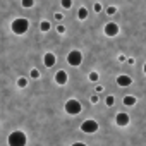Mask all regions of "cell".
I'll use <instances>...</instances> for the list:
<instances>
[{
  "label": "cell",
  "mask_w": 146,
  "mask_h": 146,
  "mask_svg": "<svg viewBox=\"0 0 146 146\" xmlns=\"http://www.w3.org/2000/svg\"><path fill=\"white\" fill-rule=\"evenodd\" d=\"M67 64L72 65V67H78L83 64V53L79 50H70L69 55H67Z\"/></svg>",
  "instance_id": "4"
},
{
  "label": "cell",
  "mask_w": 146,
  "mask_h": 146,
  "mask_svg": "<svg viewBox=\"0 0 146 146\" xmlns=\"http://www.w3.org/2000/svg\"><path fill=\"white\" fill-rule=\"evenodd\" d=\"M60 5H62V9H70L72 0H60Z\"/></svg>",
  "instance_id": "16"
},
{
  "label": "cell",
  "mask_w": 146,
  "mask_h": 146,
  "mask_svg": "<svg viewBox=\"0 0 146 146\" xmlns=\"http://www.w3.org/2000/svg\"><path fill=\"white\" fill-rule=\"evenodd\" d=\"M55 19H57V21H62V19H64V14H62V12H57V14H55Z\"/></svg>",
  "instance_id": "23"
},
{
  "label": "cell",
  "mask_w": 146,
  "mask_h": 146,
  "mask_svg": "<svg viewBox=\"0 0 146 146\" xmlns=\"http://www.w3.org/2000/svg\"><path fill=\"white\" fill-rule=\"evenodd\" d=\"M105 103H107L108 107H113V103H115V98H113V96H107V100H105Z\"/></svg>",
  "instance_id": "18"
},
{
  "label": "cell",
  "mask_w": 146,
  "mask_h": 146,
  "mask_svg": "<svg viewBox=\"0 0 146 146\" xmlns=\"http://www.w3.org/2000/svg\"><path fill=\"white\" fill-rule=\"evenodd\" d=\"M78 17H79L81 21L88 19V9H86V7H81V9L78 11Z\"/></svg>",
  "instance_id": "12"
},
{
  "label": "cell",
  "mask_w": 146,
  "mask_h": 146,
  "mask_svg": "<svg viewBox=\"0 0 146 146\" xmlns=\"http://www.w3.org/2000/svg\"><path fill=\"white\" fill-rule=\"evenodd\" d=\"M35 5V0H23V7L24 9H31Z\"/></svg>",
  "instance_id": "15"
},
{
  "label": "cell",
  "mask_w": 146,
  "mask_h": 146,
  "mask_svg": "<svg viewBox=\"0 0 146 146\" xmlns=\"http://www.w3.org/2000/svg\"><path fill=\"white\" fill-rule=\"evenodd\" d=\"M115 12H117V7H113V5L107 7V14H108V16H112V14H115Z\"/></svg>",
  "instance_id": "19"
},
{
  "label": "cell",
  "mask_w": 146,
  "mask_h": 146,
  "mask_svg": "<svg viewBox=\"0 0 146 146\" xmlns=\"http://www.w3.org/2000/svg\"><path fill=\"white\" fill-rule=\"evenodd\" d=\"M90 102H91V103H98V95H93V96L90 98Z\"/></svg>",
  "instance_id": "24"
},
{
  "label": "cell",
  "mask_w": 146,
  "mask_h": 146,
  "mask_svg": "<svg viewBox=\"0 0 146 146\" xmlns=\"http://www.w3.org/2000/svg\"><path fill=\"white\" fill-rule=\"evenodd\" d=\"M7 143H9V146H24L28 143V137L23 131H14V132H11Z\"/></svg>",
  "instance_id": "2"
},
{
  "label": "cell",
  "mask_w": 146,
  "mask_h": 146,
  "mask_svg": "<svg viewBox=\"0 0 146 146\" xmlns=\"http://www.w3.org/2000/svg\"><path fill=\"white\" fill-rule=\"evenodd\" d=\"M29 76H31L33 79H38V78H40V72H38L36 69H33V70H31V74H29Z\"/></svg>",
  "instance_id": "20"
},
{
  "label": "cell",
  "mask_w": 146,
  "mask_h": 146,
  "mask_svg": "<svg viewBox=\"0 0 146 146\" xmlns=\"http://www.w3.org/2000/svg\"><path fill=\"white\" fill-rule=\"evenodd\" d=\"M98 78H100V76H98V72H90V81H91V83H96Z\"/></svg>",
  "instance_id": "17"
},
{
  "label": "cell",
  "mask_w": 146,
  "mask_h": 146,
  "mask_svg": "<svg viewBox=\"0 0 146 146\" xmlns=\"http://www.w3.org/2000/svg\"><path fill=\"white\" fill-rule=\"evenodd\" d=\"M57 33H60V35H64V33H65V28H64L62 24H58V26H57Z\"/></svg>",
  "instance_id": "22"
},
{
  "label": "cell",
  "mask_w": 146,
  "mask_h": 146,
  "mask_svg": "<svg viewBox=\"0 0 146 146\" xmlns=\"http://www.w3.org/2000/svg\"><path fill=\"white\" fill-rule=\"evenodd\" d=\"M129 120H131V119H129V115H127V113H124V112H120V113H117V115H115V124H117V125H120V127L127 125V124H129Z\"/></svg>",
  "instance_id": "9"
},
{
  "label": "cell",
  "mask_w": 146,
  "mask_h": 146,
  "mask_svg": "<svg viewBox=\"0 0 146 146\" xmlns=\"http://www.w3.org/2000/svg\"><path fill=\"white\" fill-rule=\"evenodd\" d=\"M81 131L86 132V134H93L98 131V122L95 119H86L83 124H81Z\"/></svg>",
  "instance_id": "5"
},
{
  "label": "cell",
  "mask_w": 146,
  "mask_h": 146,
  "mask_svg": "<svg viewBox=\"0 0 146 146\" xmlns=\"http://www.w3.org/2000/svg\"><path fill=\"white\" fill-rule=\"evenodd\" d=\"M55 62H57L55 53H52V52L45 53V57H43V64H45V67H53V65H55Z\"/></svg>",
  "instance_id": "10"
},
{
  "label": "cell",
  "mask_w": 146,
  "mask_h": 146,
  "mask_svg": "<svg viewBox=\"0 0 146 146\" xmlns=\"http://www.w3.org/2000/svg\"><path fill=\"white\" fill-rule=\"evenodd\" d=\"M93 9H95V12H100V11H102V4H100V2H96V4L93 5Z\"/></svg>",
  "instance_id": "21"
},
{
  "label": "cell",
  "mask_w": 146,
  "mask_h": 146,
  "mask_svg": "<svg viewBox=\"0 0 146 146\" xmlns=\"http://www.w3.org/2000/svg\"><path fill=\"white\" fill-rule=\"evenodd\" d=\"M17 86L19 88H26L28 86V78H19L17 79Z\"/></svg>",
  "instance_id": "14"
},
{
  "label": "cell",
  "mask_w": 146,
  "mask_h": 146,
  "mask_svg": "<svg viewBox=\"0 0 146 146\" xmlns=\"http://www.w3.org/2000/svg\"><path fill=\"white\" fill-rule=\"evenodd\" d=\"M124 105H127V107H134V105H136V96H132V95L124 96Z\"/></svg>",
  "instance_id": "11"
},
{
  "label": "cell",
  "mask_w": 146,
  "mask_h": 146,
  "mask_svg": "<svg viewBox=\"0 0 146 146\" xmlns=\"http://www.w3.org/2000/svg\"><path fill=\"white\" fill-rule=\"evenodd\" d=\"M11 29H12L16 35H24V33L29 29V21H28V19H24V17H17V19H14V21H12Z\"/></svg>",
  "instance_id": "1"
},
{
  "label": "cell",
  "mask_w": 146,
  "mask_h": 146,
  "mask_svg": "<svg viewBox=\"0 0 146 146\" xmlns=\"http://www.w3.org/2000/svg\"><path fill=\"white\" fill-rule=\"evenodd\" d=\"M67 81H69L67 72H65V70H57V74H55V83L60 84V86H64V84H67Z\"/></svg>",
  "instance_id": "7"
},
{
  "label": "cell",
  "mask_w": 146,
  "mask_h": 146,
  "mask_svg": "<svg viewBox=\"0 0 146 146\" xmlns=\"http://www.w3.org/2000/svg\"><path fill=\"white\" fill-rule=\"evenodd\" d=\"M81 110H83V105H81L79 100L70 98V100L65 102V112L69 115H78V113H81Z\"/></svg>",
  "instance_id": "3"
},
{
  "label": "cell",
  "mask_w": 146,
  "mask_h": 146,
  "mask_svg": "<svg viewBox=\"0 0 146 146\" xmlns=\"http://www.w3.org/2000/svg\"><path fill=\"white\" fill-rule=\"evenodd\" d=\"M103 31H105V35H107V36L113 38V36H117V35H119V26H117L115 23H107V24H105V28H103Z\"/></svg>",
  "instance_id": "6"
},
{
  "label": "cell",
  "mask_w": 146,
  "mask_h": 146,
  "mask_svg": "<svg viewBox=\"0 0 146 146\" xmlns=\"http://www.w3.org/2000/svg\"><path fill=\"white\" fill-rule=\"evenodd\" d=\"M144 74H146V64H144Z\"/></svg>",
  "instance_id": "25"
},
{
  "label": "cell",
  "mask_w": 146,
  "mask_h": 146,
  "mask_svg": "<svg viewBox=\"0 0 146 146\" xmlns=\"http://www.w3.org/2000/svg\"><path fill=\"white\" fill-rule=\"evenodd\" d=\"M117 84H119L120 88H127V86L132 84V78L127 76V74H120V76L117 78Z\"/></svg>",
  "instance_id": "8"
},
{
  "label": "cell",
  "mask_w": 146,
  "mask_h": 146,
  "mask_svg": "<svg viewBox=\"0 0 146 146\" xmlns=\"http://www.w3.org/2000/svg\"><path fill=\"white\" fill-rule=\"evenodd\" d=\"M50 28H52V24H50L48 21H41V23H40V29H41L43 33H46V31H50Z\"/></svg>",
  "instance_id": "13"
}]
</instances>
